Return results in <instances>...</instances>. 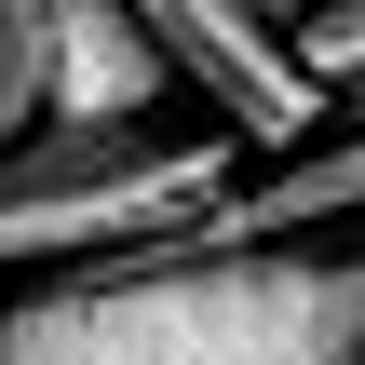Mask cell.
Returning a JSON list of instances; mask_svg holds the SVG:
<instances>
[{
	"label": "cell",
	"mask_w": 365,
	"mask_h": 365,
	"mask_svg": "<svg viewBox=\"0 0 365 365\" xmlns=\"http://www.w3.org/2000/svg\"><path fill=\"white\" fill-rule=\"evenodd\" d=\"M0 365H365V244H135L0 312Z\"/></svg>",
	"instance_id": "cell-1"
},
{
	"label": "cell",
	"mask_w": 365,
	"mask_h": 365,
	"mask_svg": "<svg viewBox=\"0 0 365 365\" xmlns=\"http://www.w3.org/2000/svg\"><path fill=\"white\" fill-rule=\"evenodd\" d=\"M244 190V135H149V122H41L0 149V271H95L176 244L203 203Z\"/></svg>",
	"instance_id": "cell-2"
},
{
	"label": "cell",
	"mask_w": 365,
	"mask_h": 365,
	"mask_svg": "<svg viewBox=\"0 0 365 365\" xmlns=\"http://www.w3.org/2000/svg\"><path fill=\"white\" fill-rule=\"evenodd\" d=\"M149 14V41L176 54V81L217 108V135H244V149H271V163H298L312 135H325V81L298 68V27H271L257 0H135Z\"/></svg>",
	"instance_id": "cell-3"
},
{
	"label": "cell",
	"mask_w": 365,
	"mask_h": 365,
	"mask_svg": "<svg viewBox=\"0 0 365 365\" xmlns=\"http://www.w3.org/2000/svg\"><path fill=\"white\" fill-rule=\"evenodd\" d=\"M176 54L135 0H41V122H149Z\"/></svg>",
	"instance_id": "cell-4"
},
{
	"label": "cell",
	"mask_w": 365,
	"mask_h": 365,
	"mask_svg": "<svg viewBox=\"0 0 365 365\" xmlns=\"http://www.w3.org/2000/svg\"><path fill=\"white\" fill-rule=\"evenodd\" d=\"M365 217V135L339 149H298V163H271L257 190H230V203H203L176 244H312V230H339Z\"/></svg>",
	"instance_id": "cell-5"
},
{
	"label": "cell",
	"mask_w": 365,
	"mask_h": 365,
	"mask_svg": "<svg viewBox=\"0 0 365 365\" xmlns=\"http://www.w3.org/2000/svg\"><path fill=\"white\" fill-rule=\"evenodd\" d=\"M298 68H312L339 108H365V0H312V14H298Z\"/></svg>",
	"instance_id": "cell-6"
},
{
	"label": "cell",
	"mask_w": 365,
	"mask_h": 365,
	"mask_svg": "<svg viewBox=\"0 0 365 365\" xmlns=\"http://www.w3.org/2000/svg\"><path fill=\"white\" fill-rule=\"evenodd\" d=\"M41 135V0H0V149Z\"/></svg>",
	"instance_id": "cell-7"
},
{
	"label": "cell",
	"mask_w": 365,
	"mask_h": 365,
	"mask_svg": "<svg viewBox=\"0 0 365 365\" xmlns=\"http://www.w3.org/2000/svg\"><path fill=\"white\" fill-rule=\"evenodd\" d=\"M257 14H271V27H298V14H312V0H257Z\"/></svg>",
	"instance_id": "cell-8"
}]
</instances>
